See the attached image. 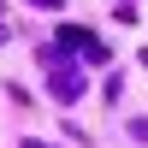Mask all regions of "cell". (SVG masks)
I'll return each mask as SVG.
<instances>
[{"mask_svg":"<svg viewBox=\"0 0 148 148\" xmlns=\"http://www.w3.org/2000/svg\"><path fill=\"white\" fill-rule=\"evenodd\" d=\"M24 148H47V142H24Z\"/></svg>","mask_w":148,"mask_h":148,"instance_id":"2","label":"cell"},{"mask_svg":"<svg viewBox=\"0 0 148 148\" xmlns=\"http://www.w3.org/2000/svg\"><path fill=\"white\" fill-rule=\"evenodd\" d=\"M65 42H71V47H83V59H95V65H101V59H107V47L95 42L89 30H65Z\"/></svg>","mask_w":148,"mask_h":148,"instance_id":"1","label":"cell"}]
</instances>
